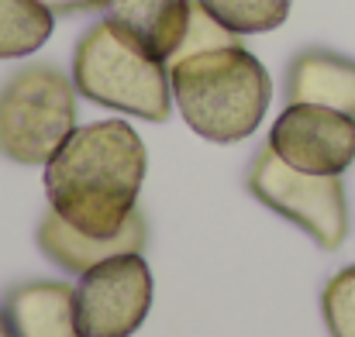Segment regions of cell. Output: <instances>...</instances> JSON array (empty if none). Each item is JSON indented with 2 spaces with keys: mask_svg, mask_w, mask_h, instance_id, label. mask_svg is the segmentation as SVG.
<instances>
[{
  "mask_svg": "<svg viewBox=\"0 0 355 337\" xmlns=\"http://www.w3.org/2000/svg\"><path fill=\"white\" fill-rule=\"evenodd\" d=\"M145 169L148 155L138 131L124 120H97L76 127L45 162V193L62 221L107 237L138 210Z\"/></svg>",
  "mask_w": 355,
  "mask_h": 337,
  "instance_id": "1",
  "label": "cell"
},
{
  "mask_svg": "<svg viewBox=\"0 0 355 337\" xmlns=\"http://www.w3.org/2000/svg\"><path fill=\"white\" fill-rule=\"evenodd\" d=\"M169 83L187 124L218 145L248 138L272 100L266 66L241 42L169 62Z\"/></svg>",
  "mask_w": 355,
  "mask_h": 337,
  "instance_id": "2",
  "label": "cell"
},
{
  "mask_svg": "<svg viewBox=\"0 0 355 337\" xmlns=\"http://www.w3.org/2000/svg\"><path fill=\"white\" fill-rule=\"evenodd\" d=\"M73 86L90 104L162 124L173 113L169 62L155 59L118 24L97 21L76 45Z\"/></svg>",
  "mask_w": 355,
  "mask_h": 337,
  "instance_id": "3",
  "label": "cell"
},
{
  "mask_svg": "<svg viewBox=\"0 0 355 337\" xmlns=\"http://www.w3.org/2000/svg\"><path fill=\"white\" fill-rule=\"evenodd\" d=\"M76 131V86L55 66L17 69L0 86V155L45 165Z\"/></svg>",
  "mask_w": 355,
  "mask_h": 337,
  "instance_id": "4",
  "label": "cell"
},
{
  "mask_svg": "<svg viewBox=\"0 0 355 337\" xmlns=\"http://www.w3.org/2000/svg\"><path fill=\"white\" fill-rule=\"evenodd\" d=\"M248 190L262 207L304 227L324 251L342 248L349 234V193L342 176L300 172L262 145L248 172Z\"/></svg>",
  "mask_w": 355,
  "mask_h": 337,
  "instance_id": "5",
  "label": "cell"
},
{
  "mask_svg": "<svg viewBox=\"0 0 355 337\" xmlns=\"http://www.w3.org/2000/svg\"><path fill=\"white\" fill-rule=\"evenodd\" d=\"M152 307V272L138 251L114 255L80 275L76 327L80 337H131Z\"/></svg>",
  "mask_w": 355,
  "mask_h": 337,
  "instance_id": "6",
  "label": "cell"
},
{
  "mask_svg": "<svg viewBox=\"0 0 355 337\" xmlns=\"http://www.w3.org/2000/svg\"><path fill=\"white\" fill-rule=\"evenodd\" d=\"M269 148L300 172L342 176L355 162V117L318 104H290L269 131Z\"/></svg>",
  "mask_w": 355,
  "mask_h": 337,
  "instance_id": "7",
  "label": "cell"
},
{
  "mask_svg": "<svg viewBox=\"0 0 355 337\" xmlns=\"http://www.w3.org/2000/svg\"><path fill=\"white\" fill-rule=\"evenodd\" d=\"M145 237H148V227L141 210H135L118 234H107V237H97V234H87L80 227H73L69 221H62L55 210H49L38 224V248L66 272L73 275H83L87 268L114 258V255H128V251H141L145 248Z\"/></svg>",
  "mask_w": 355,
  "mask_h": 337,
  "instance_id": "8",
  "label": "cell"
},
{
  "mask_svg": "<svg viewBox=\"0 0 355 337\" xmlns=\"http://www.w3.org/2000/svg\"><path fill=\"white\" fill-rule=\"evenodd\" d=\"M286 104H318L355 117V59L304 48L286 66Z\"/></svg>",
  "mask_w": 355,
  "mask_h": 337,
  "instance_id": "9",
  "label": "cell"
},
{
  "mask_svg": "<svg viewBox=\"0 0 355 337\" xmlns=\"http://www.w3.org/2000/svg\"><path fill=\"white\" fill-rule=\"evenodd\" d=\"M3 313L14 337H80L76 289L52 279H35L7 293Z\"/></svg>",
  "mask_w": 355,
  "mask_h": 337,
  "instance_id": "10",
  "label": "cell"
},
{
  "mask_svg": "<svg viewBox=\"0 0 355 337\" xmlns=\"http://www.w3.org/2000/svg\"><path fill=\"white\" fill-rule=\"evenodd\" d=\"M193 0H107V14L155 59L169 62L183 45Z\"/></svg>",
  "mask_w": 355,
  "mask_h": 337,
  "instance_id": "11",
  "label": "cell"
},
{
  "mask_svg": "<svg viewBox=\"0 0 355 337\" xmlns=\"http://www.w3.org/2000/svg\"><path fill=\"white\" fill-rule=\"evenodd\" d=\"M55 14L42 0H0V59L38 52L52 35Z\"/></svg>",
  "mask_w": 355,
  "mask_h": 337,
  "instance_id": "12",
  "label": "cell"
},
{
  "mask_svg": "<svg viewBox=\"0 0 355 337\" xmlns=\"http://www.w3.org/2000/svg\"><path fill=\"white\" fill-rule=\"evenodd\" d=\"M235 35H262L286 21L290 0H197Z\"/></svg>",
  "mask_w": 355,
  "mask_h": 337,
  "instance_id": "13",
  "label": "cell"
},
{
  "mask_svg": "<svg viewBox=\"0 0 355 337\" xmlns=\"http://www.w3.org/2000/svg\"><path fill=\"white\" fill-rule=\"evenodd\" d=\"M321 310L331 337H355V265L335 272L321 293Z\"/></svg>",
  "mask_w": 355,
  "mask_h": 337,
  "instance_id": "14",
  "label": "cell"
},
{
  "mask_svg": "<svg viewBox=\"0 0 355 337\" xmlns=\"http://www.w3.org/2000/svg\"><path fill=\"white\" fill-rule=\"evenodd\" d=\"M225 45H238V35L232 28H225L211 10H204V3L193 0L190 7V24H187V35H183V45L176 48V59H187V55H200V52H211V48H225Z\"/></svg>",
  "mask_w": 355,
  "mask_h": 337,
  "instance_id": "15",
  "label": "cell"
},
{
  "mask_svg": "<svg viewBox=\"0 0 355 337\" xmlns=\"http://www.w3.org/2000/svg\"><path fill=\"white\" fill-rule=\"evenodd\" d=\"M52 14H80V10H97L107 7V0H42Z\"/></svg>",
  "mask_w": 355,
  "mask_h": 337,
  "instance_id": "16",
  "label": "cell"
},
{
  "mask_svg": "<svg viewBox=\"0 0 355 337\" xmlns=\"http://www.w3.org/2000/svg\"><path fill=\"white\" fill-rule=\"evenodd\" d=\"M0 337H14V331H10V324H7V313L0 310Z\"/></svg>",
  "mask_w": 355,
  "mask_h": 337,
  "instance_id": "17",
  "label": "cell"
}]
</instances>
